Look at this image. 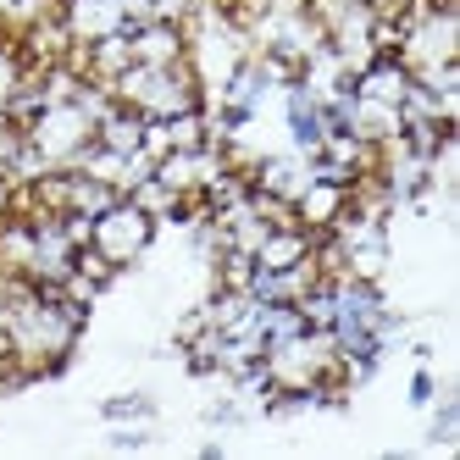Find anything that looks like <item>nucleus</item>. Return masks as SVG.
I'll return each instance as SVG.
<instances>
[{"label": "nucleus", "mask_w": 460, "mask_h": 460, "mask_svg": "<svg viewBox=\"0 0 460 460\" xmlns=\"http://www.w3.org/2000/svg\"><path fill=\"white\" fill-rule=\"evenodd\" d=\"M89 305L73 300L61 283H34V278H6V394L22 383L56 377L73 360L84 339Z\"/></svg>", "instance_id": "obj_1"}, {"label": "nucleus", "mask_w": 460, "mask_h": 460, "mask_svg": "<svg viewBox=\"0 0 460 460\" xmlns=\"http://www.w3.org/2000/svg\"><path fill=\"white\" fill-rule=\"evenodd\" d=\"M111 101L117 106H134L139 117H178V111H194V106H206V94L200 84H194L189 73V61H178V67H122L111 84Z\"/></svg>", "instance_id": "obj_2"}, {"label": "nucleus", "mask_w": 460, "mask_h": 460, "mask_svg": "<svg viewBox=\"0 0 460 460\" xmlns=\"http://www.w3.org/2000/svg\"><path fill=\"white\" fill-rule=\"evenodd\" d=\"M261 372L272 377V388H288V394H311L322 388L327 377H339V349L327 339V327H305L283 344H267L261 349ZM344 383V377H339ZM349 388V383H344Z\"/></svg>", "instance_id": "obj_3"}, {"label": "nucleus", "mask_w": 460, "mask_h": 460, "mask_svg": "<svg viewBox=\"0 0 460 460\" xmlns=\"http://www.w3.org/2000/svg\"><path fill=\"white\" fill-rule=\"evenodd\" d=\"M155 227H161V222H155L139 200L117 194L101 217H89V250L101 255L111 272H128V267H134V261H145V250L155 244Z\"/></svg>", "instance_id": "obj_4"}, {"label": "nucleus", "mask_w": 460, "mask_h": 460, "mask_svg": "<svg viewBox=\"0 0 460 460\" xmlns=\"http://www.w3.org/2000/svg\"><path fill=\"white\" fill-rule=\"evenodd\" d=\"M84 89V84H78ZM22 139L45 155V167H73V161L94 145V117L84 111V101H56V106H40V117L22 128Z\"/></svg>", "instance_id": "obj_5"}, {"label": "nucleus", "mask_w": 460, "mask_h": 460, "mask_svg": "<svg viewBox=\"0 0 460 460\" xmlns=\"http://www.w3.org/2000/svg\"><path fill=\"white\" fill-rule=\"evenodd\" d=\"M349 194H355L349 183H333V178H316V172H311V183H305L300 194H294L288 217L300 222L305 234H316V239H322L327 227H333V222H339V217L349 211Z\"/></svg>", "instance_id": "obj_6"}, {"label": "nucleus", "mask_w": 460, "mask_h": 460, "mask_svg": "<svg viewBox=\"0 0 460 460\" xmlns=\"http://www.w3.org/2000/svg\"><path fill=\"white\" fill-rule=\"evenodd\" d=\"M128 50H134L139 67H178V61L189 56V28L167 22V17L134 22V28H128Z\"/></svg>", "instance_id": "obj_7"}, {"label": "nucleus", "mask_w": 460, "mask_h": 460, "mask_svg": "<svg viewBox=\"0 0 460 460\" xmlns=\"http://www.w3.org/2000/svg\"><path fill=\"white\" fill-rule=\"evenodd\" d=\"M56 22L67 28L73 45H94V40L128 28V17L117 12V0H56Z\"/></svg>", "instance_id": "obj_8"}, {"label": "nucleus", "mask_w": 460, "mask_h": 460, "mask_svg": "<svg viewBox=\"0 0 460 460\" xmlns=\"http://www.w3.org/2000/svg\"><path fill=\"white\" fill-rule=\"evenodd\" d=\"M311 250H316V234H305V227L288 217V222H272L267 234L255 239L250 261L267 267V272H288V267H300V261H311Z\"/></svg>", "instance_id": "obj_9"}, {"label": "nucleus", "mask_w": 460, "mask_h": 460, "mask_svg": "<svg viewBox=\"0 0 460 460\" xmlns=\"http://www.w3.org/2000/svg\"><path fill=\"white\" fill-rule=\"evenodd\" d=\"M405 89H411V67H405V61L394 56V50L372 56L367 67L349 78V94H360V101H377V106H400V101H405Z\"/></svg>", "instance_id": "obj_10"}, {"label": "nucleus", "mask_w": 460, "mask_h": 460, "mask_svg": "<svg viewBox=\"0 0 460 460\" xmlns=\"http://www.w3.org/2000/svg\"><path fill=\"white\" fill-rule=\"evenodd\" d=\"M94 145L134 155V150L145 145V117H139L134 106H117V101H111V111H106L101 122H94Z\"/></svg>", "instance_id": "obj_11"}, {"label": "nucleus", "mask_w": 460, "mask_h": 460, "mask_svg": "<svg viewBox=\"0 0 460 460\" xmlns=\"http://www.w3.org/2000/svg\"><path fill=\"white\" fill-rule=\"evenodd\" d=\"M101 421L106 427H128V421H155V394L128 388V394H106L101 400Z\"/></svg>", "instance_id": "obj_12"}, {"label": "nucleus", "mask_w": 460, "mask_h": 460, "mask_svg": "<svg viewBox=\"0 0 460 460\" xmlns=\"http://www.w3.org/2000/svg\"><path fill=\"white\" fill-rule=\"evenodd\" d=\"M22 78H28V56H22V45H17L12 34H0V117H6V106L17 101Z\"/></svg>", "instance_id": "obj_13"}, {"label": "nucleus", "mask_w": 460, "mask_h": 460, "mask_svg": "<svg viewBox=\"0 0 460 460\" xmlns=\"http://www.w3.org/2000/svg\"><path fill=\"white\" fill-rule=\"evenodd\" d=\"M427 416H433V427H427V438H433V444H449V449H455V444H460V400L438 388V400L427 405Z\"/></svg>", "instance_id": "obj_14"}, {"label": "nucleus", "mask_w": 460, "mask_h": 460, "mask_svg": "<svg viewBox=\"0 0 460 460\" xmlns=\"http://www.w3.org/2000/svg\"><path fill=\"white\" fill-rule=\"evenodd\" d=\"M405 400H411V411H427L438 400V377H433V360H416V372H411V383H405Z\"/></svg>", "instance_id": "obj_15"}, {"label": "nucleus", "mask_w": 460, "mask_h": 460, "mask_svg": "<svg viewBox=\"0 0 460 460\" xmlns=\"http://www.w3.org/2000/svg\"><path fill=\"white\" fill-rule=\"evenodd\" d=\"M244 421H250V405L239 400L234 388H227L222 400H211V405H206V427H244Z\"/></svg>", "instance_id": "obj_16"}, {"label": "nucleus", "mask_w": 460, "mask_h": 460, "mask_svg": "<svg viewBox=\"0 0 460 460\" xmlns=\"http://www.w3.org/2000/svg\"><path fill=\"white\" fill-rule=\"evenodd\" d=\"M22 150V128L12 117H0V178H12V161Z\"/></svg>", "instance_id": "obj_17"}, {"label": "nucleus", "mask_w": 460, "mask_h": 460, "mask_svg": "<svg viewBox=\"0 0 460 460\" xmlns=\"http://www.w3.org/2000/svg\"><path fill=\"white\" fill-rule=\"evenodd\" d=\"M12 200H17V189H12L6 178H0V217H6V211H12Z\"/></svg>", "instance_id": "obj_18"}]
</instances>
